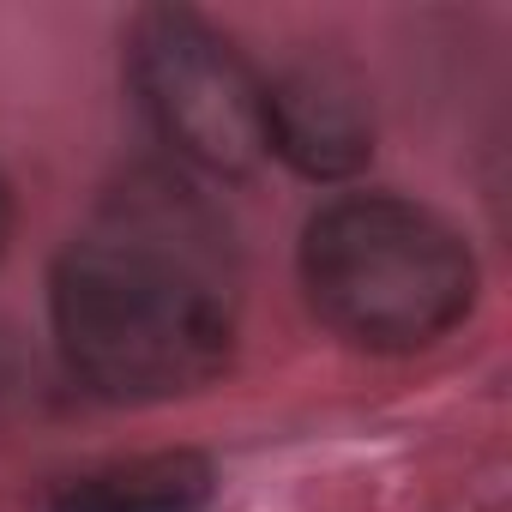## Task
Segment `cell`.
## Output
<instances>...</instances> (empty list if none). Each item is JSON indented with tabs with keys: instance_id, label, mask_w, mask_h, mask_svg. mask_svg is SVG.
I'll use <instances>...</instances> for the list:
<instances>
[{
	"instance_id": "cell-2",
	"label": "cell",
	"mask_w": 512,
	"mask_h": 512,
	"mask_svg": "<svg viewBox=\"0 0 512 512\" xmlns=\"http://www.w3.org/2000/svg\"><path fill=\"white\" fill-rule=\"evenodd\" d=\"M302 284L338 338L362 350H422L470 314L476 260L428 205L350 193L314 211L302 235Z\"/></svg>"
},
{
	"instance_id": "cell-5",
	"label": "cell",
	"mask_w": 512,
	"mask_h": 512,
	"mask_svg": "<svg viewBox=\"0 0 512 512\" xmlns=\"http://www.w3.org/2000/svg\"><path fill=\"white\" fill-rule=\"evenodd\" d=\"M205 500L211 464L199 452H145L67 482L49 512H199Z\"/></svg>"
},
{
	"instance_id": "cell-6",
	"label": "cell",
	"mask_w": 512,
	"mask_h": 512,
	"mask_svg": "<svg viewBox=\"0 0 512 512\" xmlns=\"http://www.w3.org/2000/svg\"><path fill=\"white\" fill-rule=\"evenodd\" d=\"M7 223H13V199H7V181H0V247H7Z\"/></svg>"
},
{
	"instance_id": "cell-4",
	"label": "cell",
	"mask_w": 512,
	"mask_h": 512,
	"mask_svg": "<svg viewBox=\"0 0 512 512\" xmlns=\"http://www.w3.org/2000/svg\"><path fill=\"white\" fill-rule=\"evenodd\" d=\"M374 151L368 85L338 55H308L266 85V157L308 181H344Z\"/></svg>"
},
{
	"instance_id": "cell-1",
	"label": "cell",
	"mask_w": 512,
	"mask_h": 512,
	"mask_svg": "<svg viewBox=\"0 0 512 512\" xmlns=\"http://www.w3.org/2000/svg\"><path fill=\"white\" fill-rule=\"evenodd\" d=\"M55 338L67 368L115 404L199 392L235 344L241 266L217 205L163 169L121 181L61 247Z\"/></svg>"
},
{
	"instance_id": "cell-3",
	"label": "cell",
	"mask_w": 512,
	"mask_h": 512,
	"mask_svg": "<svg viewBox=\"0 0 512 512\" xmlns=\"http://www.w3.org/2000/svg\"><path fill=\"white\" fill-rule=\"evenodd\" d=\"M127 73L157 139L199 175H247L266 157V79L199 13H139Z\"/></svg>"
}]
</instances>
